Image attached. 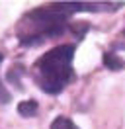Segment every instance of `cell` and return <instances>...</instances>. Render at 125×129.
<instances>
[{
  "label": "cell",
  "mask_w": 125,
  "mask_h": 129,
  "mask_svg": "<svg viewBox=\"0 0 125 129\" xmlns=\"http://www.w3.org/2000/svg\"><path fill=\"white\" fill-rule=\"evenodd\" d=\"M72 16L65 8V2H55L51 6H41L27 12L18 24V39L22 45H37L45 39L59 37L70 29L69 18Z\"/></svg>",
  "instance_id": "6da1fadb"
},
{
  "label": "cell",
  "mask_w": 125,
  "mask_h": 129,
  "mask_svg": "<svg viewBox=\"0 0 125 129\" xmlns=\"http://www.w3.org/2000/svg\"><path fill=\"white\" fill-rule=\"evenodd\" d=\"M74 45H59L39 57L33 64V78L47 94H59L74 78Z\"/></svg>",
  "instance_id": "7a4b0ae2"
},
{
  "label": "cell",
  "mask_w": 125,
  "mask_h": 129,
  "mask_svg": "<svg viewBox=\"0 0 125 129\" xmlns=\"http://www.w3.org/2000/svg\"><path fill=\"white\" fill-rule=\"evenodd\" d=\"M104 64L109 71H121V69H125V61L117 55L115 51H108L104 55Z\"/></svg>",
  "instance_id": "3957f363"
},
{
  "label": "cell",
  "mask_w": 125,
  "mask_h": 129,
  "mask_svg": "<svg viewBox=\"0 0 125 129\" xmlns=\"http://www.w3.org/2000/svg\"><path fill=\"white\" fill-rule=\"evenodd\" d=\"M18 113L22 117H33L37 113V102L35 100H23L18 104Z\"/></svg>",
  "instance_id": "277c9868"
},
{
  "label": "cell",
  "mask_w": 125,
  "mask_h": 129,
  "mask_svg": "<svg viewBox=\"0 0 125 129\" xmlns=\"http://www.w3.org/2000/svg\"><path fill=\"white\" fill-rule=\"evenodd\" d=\"M51 129H78L69 117H65V115H59V117H55L53 123H51Z\"/></svg>",
  "instance_id": "5b68a950"
},
{
  "label": "cell",
  "mask_w": 125,
  "mask_h": 129,
  "mask_svg": "<svg viewBox=\"0 0 125 129\" xmlns=\"http://www.w3.org/2000/svg\"><path fill=\"white\" fill-rule=\"evenodd\" d=\"M10 102V92L4 88V84L0 82V104H8Z\"/></svg>",
  "instance_id": "8992f818"
},
{
  "label": "cell",
  "mask_w": 125,
  "mask_h": 129,
  "mask_svg": "<svg viewBox=\"0 0 125 129\" xmlns=\"http://www.w3.org/2000/svg\"><path fill=\"white\" fill-rule=\"evenodd\" d=\"M2 61H4V55H2V53H0V64H2Z\"/></svg>",
  "instance_id": "52a82bcc"
},
{
  "label": "cell",
  "mask_w": 125,
  "mask_h": 129,
  "mask_svg": "<svg viewBox=\"0 0 125 129\" xmlns=\"http://www.w3.org/2000/svg\"><path fill=\"white\" fill-rule=\"evenodd\" d=\"M123 35H125V29H123Z\"/></svg>",
  "instance_id": "ba28073f"
}]
</instances>
